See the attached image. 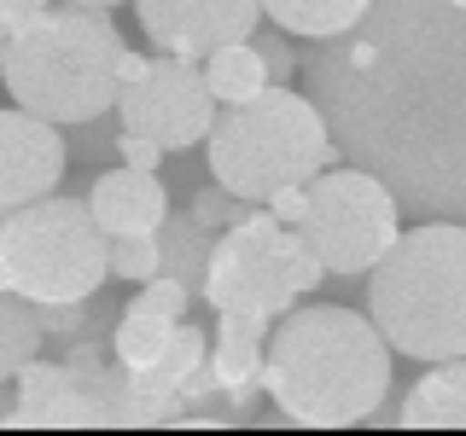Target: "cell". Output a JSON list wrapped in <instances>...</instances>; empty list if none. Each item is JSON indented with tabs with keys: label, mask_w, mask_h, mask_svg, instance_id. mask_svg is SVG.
Segmentation results:
<instances>
[{
	"label": "cell",
	"mask_w": 466,
	"mask_h": 436,
	"mask_svg": "<svg viewBox=\"0 0 466 436\" xmlns=\"http://www.w3.org/2000/svg\"><path fill=\"white\" fill-rule=\"evenodd\" d=\"M204 152L210 174L245 203H268L280 186H309L320 169L344 164L327 111L309 94H291L286 82L262 87L245 105H222Z\"/></svg>",
	"instance_id": "5b68a950"
},
{
	"label": "cell",
	"mask_w": 466,
	"mask_h": 436,
	"mask_svg": "<svg viewBox=\"0 0 466 436\" xmlns=\"http://www.w3.org/2000/svg\"><path fill=\"white\" fill-rule=\"evenodd\" d=\"M164 157H169V145H157L152 134H135V128L116 134V164H128V169H164Z\"/></svg>",
	"instance_id": "7402d4cb"
},
{
	"label": "cell",
	"mask_w": 466,
	"mask_h": 436,
	"mask_svg": "<svg viewBox=\"0 0 466 436\" xmlns=\"http://www.w3.org/2000/svg\"><path fill=\"white\" fill-rule=\"evenodd\" d=\"M65 6H94V12H111V6H123V0H65Z\"/></svg>",
	"instance_id": "484cf974"
},
{
	"label": "cell",
	"mask_w": 466,
	"mask_h": 436,
	"mask_svg": "<svg viewBox=\"0 0 466 436\" xmlns=\"http://www.w3.org/2000/svg\"><path fill=\"white\" fill-rule=\"evenodd\" d=\"M361 297L397 355L420 367L466 355V227L449 215L408 227L373 262Z\"/></svg>",
	"instance_id": "3957f363"
},
{
	"label": "cell",
	"mask_w": 466,
	"mask_h": 436,
	"mask_svg": "<svg viewBox=\"0 0 466 436\" xmlns=\"http://www.w3.org/2000/svg\"><path fill=\"white\" fill-rule=\"evenodd\" d=\"M390 355L397 343L379 332L373 314L344 302H309L280 314L268 338L262 396L286 425L303 431H344L368 425L390 396Z\"/></svg>",
	"instance_id": "7a4b0ae2"
},
{
	"label": "cell",
	"mask_w": 466,
	"mask_h": 436,
	"mask_svg": "<svg viewBox=\"0 0 466 436\" xmlns=\"http://www.w3.org/2000/svg\"><path fill=\"white\" fill-rule=\"evenodd\" d=\"M157 239H164V273L187 280L193 297H204V285H210V256H216V233L187 210V215H169Z\"/></svg>",
	"instance_id": "9a60e30c"
},
{
	"label": "cell",
	"mask_w": 466,
	"mask_h": 436,
	"mask_svg": "<svg viewBox=\"0 0 466 436\" xmlns=\"http://www.w3.org/2000/svg\"><path fill=\"white\" fill-rule=\"evenodd\" d=\"M204 76H210V94L222 99V105H245V99H257L262 87H274L268 58L257 53V41H233V47H216L210 58H204Z\"/></svg>",
	"instance_id": "2e32d148"
},
{
	"label": "cell",
	"mask_w": 466,
	"mask_h": 436,
	"mask_svg": "<svg viewBox=\"0 0 466 436\" xmlns=\"http://www.w3.org/2000/svg\"><path fill=\"white\" fill-rule=\"evenodd\" d=\"M123 35L111 12L94 6H47L24 35H6L0 76L12 105L53 116L58 128L99 123L123 99Z\"/></svg>",
	"instance_id": "277c9868"
},
{
	"label": "cell",
	"mask_w": 466,
	"mask_h": 436,
	"mask_svg": "<svg viewBox=\"0 0 466 436\" xmlns=\"http://www.w3.org/2000/svg\"><path fill=\"white\" fill-rule=\"evenodd\" d=\"M303 239L339 280H368L373 262L402 239V198L361 164H332L309 181Z\"/></svg>",
	"instance_id": "ba28073f"
},
{
	"label": "cell",
	"mask_w": 466,
	"mask_h": 436,
	"mask_svg": "<svg viewBox=\"0 0 466 436\" xmlns=\"http://www.w3.org/2000/svg\"><path fill=\"white\" fill-rule=\"evenodd\" d=\"M175 326H181V320L146 309V302H123V320L111 326V349H116V361H128V367H152V361L169 349Z\"/></svg>",
	"instance_id": "d6986e66"
},
{
	"label": "cell",
	"mask_w": 466,
	"mask_h": 436,
	"mask_svg": "<svg viewBox=\"0 0 466 436\" xmlns=\"http://www.w3.org/2000/svg\"><path fill=\"white\" fill-rule=\"evenodd\" d=\"M41 343H47V320H41V302L24 297V291H6V302H0V372L18 378L29 361L41 355Z\"/></svg>",
	"instance_id": "ac0fdd59"
},
{
	"label": "cell",
	"mask_w": 466,
	"mask_h": 436,
	"mask_svg": "<svg viewBox=\"0 0 466 436\" xmlns=\"http://www.w3.org/2000/svg\"><path fill=\"white\" fill-rule=\"evenodd\" d=\"M193 215H198V222L210 227V233H228L233 222H245V215H251V203H245L239 193H228V186L216 181V186H204V193H193Z\"/></svg>",
	"instance_id": "44dd1931"
},
{
	"label": "cell",
	"mask_w": 466,
	"mask_h": 436,
	"mask_svg": "<svg viewBox=\"0 0 466 436\" xmlns=\"http://www.w3.org/2000/svg\"><path fill=\"white\" fill-rule=\"evenodd\" d=\"M216 116H222V99L210 94L204 64L198 58H175V53H157L140 76L123 82V99H116V123L135 128V134H152L169 152L210 140Z\"/></svg>",
	"instance_id": "9c48e42d"
},
{
	"label": "cell",
	"mask_w": 466,
	"mask_h": 436,
	"mask_svg": "<svg viewBox=\"0 0 466 436\" xmlns=\"http://www.w3.org/2000/svg\"><path fill=\"white\" fill-rule=\"evenodd\" d=\"M268 210L280 215V222L298 227V222H303V210H309V186H280V193L268 198Z\"/></svg>",
	"instance_id": "d4e9b609"
},
{
	"label": "cell",
	"mask_w": 466,
	"mask_h": 436,
	"mask_svg": "<svg viewBox=\"0 0 466 436\" xmlns=\"http://www.w3.org/2000/svg\"><path fill=\"white\" fill-rule=\"evenodd\" d=\"M111 280V233L99 227L87 198H35L6 210L0 227V285L35 302H76L99 297Z\"/></svg>",
	"instance_id": "8992f818"
},
{
	"label": "cell",
	"mask_w": 466,
	"mask_h": 436,
	"mask_svg": "<svg viewBox=\"0 0 466 436\" xmlns=\"http://www.w3.org/2000/svg\"><path fill=\"white\" fill-rule=\"evenodd\" d=\"M455 6H466V0H455Z\"/></svg>",
	"instance_id": "4316f807"
},
{
	"label": "cell",
	"mask_w": 466,
	"mask_h": 436,
	"mask_svg": "<svg viewBox=\"0 0 466 436\" xmlns=\"http://www.w3.org/2000/svg\"><path fill=\"white\" fill-rule=\"evenodd\" d=\"M368 6H373V0H262V12H268L280 29H291V35H303V41L344 35Z\"/></svg>",
	"instance_id": "e0dca14e"
},
{
	"label": "cell",
	"mask_w": 466,
	"mask_h": 436,
	"mask_svg": "<svg viewBox=\"0 0 466 436\" xmlns=\"http://www.w3.org/2000/svg\"><path fill=\"white\" fill-rule=\"evenodd\" d=\"M87 203H94L99 227H106L111 239L164 233V222H169V186L157 181V169H128V164H116V169H106L94 186H87Z\"/></svg>",
	"instance_id": "4fadbf2b"
},
{
	"label": "cell",
	"mask_w": 466,
	"mask_h": 436,
	"mask_svg": "<svg viewBox=\"0 0 466 436\" xmlns=\"http://www.w3.org/2000/svg\"><path fill=\"white\" fill-rule=\"evenodd\" d=\"M12 384H18V396H12V407L0 413V425H12V431H29V425H94L87 378L70 367V361L35 355Z\"/></svg>",
	"instance_id": "7c38bea8"
},
{
	"label": "cell",
	"mask_w": 466,
	"mask_h": 436,
	"mask_svg": "<svg viewBox=\"0 0 466 436\" xmlns=\"http://www.w3.org/2000/svg\"><path fill=\"white\" fill-rule=\"evenodd\" d=\"M327 273L332 268L315 256V244L303 239V227L280 222L268 203H251L245 222L216 233L204 302H210V309H257V314L280 320V314L298 309Z\"/></svg>",
	"instance_id": "52a82bcc"
},
{
	"label": "cell",
	"mask_w": 466,
	"mask_h": 436,
	"mask_svg": "<svg viewBox=\"0 0 466 436\" xmlns=\"http://www.w3.org/2000/svg\"><path fill=\"white\" fill-rule=\"evenodd\" d=\"M408 431H466V355L431 361L402 396Z\"/></svg>",
	"instance_id": "5bb4252c"
},
{
	"label": "cell",
	"mask_w": 466,
	"mask_h": 436,
	"mask_svg": "<svg viewBox=\"0 0 466 436\" xmlns=\"http://www.w3.org/2000/svg\"><path fill=\"white\" fill-rule=\"evenodd\" d=\"M70 169V140L41 111H0V203L24 210L35 198H53V186Z\"/></svg>",
	"instance_id": "8fae6325"
},
{
	"label": "cell",
	"mask_w": 466,
	"mask_h": 436,
	"mask_svg": "<svg viewBox=\"0 0 466 436\" xmlns=\"http://www.w3.org/2000/svg\"><path fill=\"white\" fill-rule=\"evenodd\" d=\"M135 18L157 53L210 58L216 47L251 41L262 29V0H135Z\"/></svg>",
	"instance_id": "30bf717a"
},
{
	"label": "cell",
	"mask_w": 466,
	"mask_h": 436,
	"mask_svg": "<svg viewBox=\"0 0 466 436\" xmlns=\"http://www.w3.org/2000/svg\"><path fill=\"white\" fill-rule=\"evenodd\" d=\"M309 99L344 164L373 169L408 215H466V6L373 0L344 35L309 41Z\"/></svg>",
	"instance_id": "6da1fadb"
},
{
	"label": "cell",
	"mask_w": 466,
	"mask_h": 436,
	"mask_svg": "<svg viewBox=\"0 0 466 436\" xmlns=\"http://www.w3.org/2000/svg\"><path fill=\"white\" fill-rule=\"evenodd\" d=\"M111 273L128 285H146L164 273V239L157 233H135V239H111Z\"/></svg>",
	"instance_id": "ffe728a7"
},
{
	"label": "cell",
	"mask_w": 466,
	"mask_h": 436,
	"mask_svg": "<svg viewBox=\"0 0 466 436\" xmlns=\"http://www.w3.org/2000/svg\"><path fill=\"white\" fill-rule=\"evenodd\" d=\"M251 41H257V53H262V58H268V76H274V82H291V70H298V64H303V58H298V53H291V41L280 35V24H274V29H257V35H251Z\"/></svg>",
	"instance_id": "603a6c76"
},
{
	"label": "cell",
	"mask_w": 466,
	"mask_h": 436,
	"mask_svg": "<svg viewBox=\"0 0 466 436\" xmlns=\"http://www.w3.org/2000/svg\"><path fill=\"white\" fill-rule=\"evenodd\" d=\"M47 6H53V0H0V29H6V35H24Z\"/></svg>",
	"instance_id": "cb8c5ba5"
}]
</instances>
